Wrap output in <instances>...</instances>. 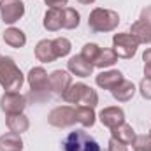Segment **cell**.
Instances as JSON below:
<instances>
[{"label":"cell","mask_w":151,"mask_h":151,"mask_svg":"<svg viewBox=\"0 0 151 151\" xmlns=\"http://www.w3.org/2000/svg\"><path fill=\"white\" fill-rule=\"evenodd\" d=\"M47 123L51 127H56V128H67V127L76 125L77 123V119H76V107H70V106L55 107L51 113L47 114Z\"/></svg>","instance_id":"obj_7"},{"label":"cell","mask_w":151,"mask_h":151,"mask_svg":"<svg viewBox=\"0 0 151 151\" xmlns=\"http://www.w3.org/2000/svg\"><path fill=\"white\" fill-rule=\"evenodd\" d=\"M25 14V4L21 0H0V16L5 25H14Z\"/></svg>","instance_id":"obj_9"},{"label":"cell","mask_w":151,"mask_h":151,"mask_svg":"<svg viewBox=\"0 0 151 151\" xmlns=\"http://www.w3.org/2000/svg\"><path fill=\"white\" fill-rule=\"evenodd\" d=\"M28 84H30V99H34V102H42V100L49 99V91H51L49 76L42 67L30 69Z\"/></svg>","instance_id":"obj_4"},{"label":"cell","mask_w":151,"mask_h":151,"mask_svg":"<svg viewBox=\"0 0 151 151\" xmlns=\"http://www.w3.org/2000/svg\"><path fill=\"white\" fill-rule=\"evenodd\" d=\"M23 139L19 134L7 132L0 135V151H23Z\"/></svg>","instance_id":"obj_19"},{"label":"cell","mask_w":151,"mask_h":151,"mask_svg":"<svg viewBox=\"0 0 151 151\" xmlns=\"http://www.w3.org/2000/svg\"><path fill=\"white\" fill-rule=\"evenodd\" d=\"M137 47H139V42L130 32L128 34H114L113 49L118 58H125V60L134 58L137 53Z\"/></svg>","instance_id":"obj_6"},{"label":"cell","mask_w":151,"mask_h":151,"mask_svg":"<svg viewBox=\"0 0 151 151\" xmlns=\"http://www.w3.org/2000/svg\"><path fill=\"white\" fill-rule=\"evenodd\" d=\"M100 49H102V47H99L97 44L88 42V44H84V46H83L81 56H83L84 60H88L90 63H93V67H95V62H97V58H99V55H100Z\"/></svg>","instance_id":"obj_26"},{"label":"cell","mask_w":151,"mask_h":151,"mask_svg":"<svg viewBox=\"0 0 151 151\" xmlns=\"http://www.w3.org/2000/svg\"><path fill=\"white\" fill-rule=\"evenodd\" d=\"M49 84H51V91H53L55 95L63 97L65 91H67V90L70 88V84H72V76H70L69 70H62V69L53 70V72L49 74Z\"/></svg>","instance_id":"obj_10"},{"label":"cell","mask_w":151,"mask_h":151,"mask_svg":"<svg viewBox=\"0 0 151 151\" xmlns=\"http://www.w3.org/2000/svg\"><path fill=\"white\" fill-rule=\"evenodd\" d=\"M79 23H81V16L76 9H72V7L62 9V28L74 30V28L79 27Z\"/></svg>","instance_id":"obj_22"},{"label":"cell","mask_w":151,"mask_h":151,"mask_svg":"<svg viewBox=\"0 0 151 151\" xmlns=\"http://www.w3.org/2000/svg\"><path fill=\"white\" fill-rule=\"evenodd\" d=\"M4 40L5 44H9L11 47H23L27 44V35L23 30L19 28H14V27H9L5 32H4Z\"/></svg>","instance_id":"obj_20"},{"label":"cell","mask_w":151,"mask_h":151,"mask_svg":"<svg viewBox=\"0 0 151 151\" xmlns=\"http://www.w3.org/2000/svg\"><path fill=\"white\" fill-rule=\"evenodd\" d=\"M5 125H7L9 132L19 134V135L30 128V121H28V118H27L23 113H21V114H11V116H7V118H5Z\"/></svg>","instance_id":"obj_18"},{"label":"cell","mask_w":151,"mask_h":151,"mask_svg":"<svg viewBox=\"0 0 151 151\" xmlns=\"http://www.w3.org/2000/svg\"><path fill=\"white\" fill-rule=\"evenodd\" d=\"M116 62H118V56H116L114 49L113 47H106V49H100V55H99V58L95 62V67L109 69V67H113Z\"/></svg>","instance_id":"obj_24"},{"label":"cell","mask_w":151,"mask_h":151,"mask_svg":"<svg viewBox=\"0 0 151 151\" xmlns=\"http://www.w3.org/2000/svg\"><path fill=\"white\" fill-rule=\"evenodd\" d=\"M132 148L134 151H151V135H135Z\"/></svg>","instance_id":"obj_27"},{"label":"cell","mask_w":151,"mask_h":151,"mask_svg":"<svg viewBox=\"0 0 151 151\" xmlns=\"http://www.w3.org/2000/svg\"><path fill=\"white\" fill-rule=\"evenodd\" d=\"M53 49H55V55H56V58H63V56H67L69 53H70V49H72V44H70V40L65 37H56L53 40Z\"/></svg>","instance_id":"obj_25"},{"label":"cell","mask_w":151,"mask_h":151,"mask_svg":"<svg viewBox=\"0 0 151 151\" xmlns=\"http://www.w3.org/2000/svg\"><path fill=\"white\" fill-rule=\"evenodd\" d=\"M79 4H83V5H90V4H93L95 0H77Z\"/></svg>","instance_id":"obj_33"},{"label":"cell","mask_w":151,"mask_h":151,"mask_svg":"<svg viewBox=\"0 0 151 151\" xmlns=\"http://www.w3.org/2000/svg\"><path fill=\"white\" fill-rule=\"evenodd\" d=\"M119 25V16L116 11L111 9H104V7H95L90 12L88 18V27L91 32L95 34H106V32H113Z\"/></svg>","instance_id":"obj_2"},{"label":"cell","mask_w":151,"mask_h":151,"mask_svg":"<svg viewBox=\"0 0 151 151\" xmlns=\"http://www.w3.org/2000/svg\"><path fill=\"white\" fill-rule=\"evenodd\" d=\"M130 34L137 39L139 44H150L151 42V25L146 19L141 18V19H137V21L132 25Z\"/></svg>","instance_id":"obj_15"},{"label":"cell","mask_w":151,"mask_h":151,"mask_svg":"<svg viewBox=\"0 0 151 151\" xmlns=\"http://www.w3.org/2000/svg\"><path fill=\"white\" fill-rule=\"evenodd\" d=\"M35 58L42 63H51L56 60V55L53 49V40H47V39L39 40L35 46Z\"/></svg>","instance_id":"obj_14"},{"label":"cell","mask_w":151,"mask_h":151,"mask_svg":"<svg viewBox=\"0 0 151 151\" xmlns=\"http://www.w3.org/2000/svg\"><path fill=\"white\" fill-rule=\"evenodd\" d=\"M111 137L128 146V144H132L134 139H135V130L132 128V125H128V123H121V125H118V127L111 128Z\"/></svg>","instance_id":"obj_17"},{"label":"cell","mask_w":151,"mask_h":151,"mask_svg":"<svg viewBox=\"0 0 151 151\" xmlns=\"http://www.w3.org/2000/svg\"><path fill=\"white\" fill-rule=\"evenodd\" d=\"M150 135H151V130H150Z\"/></svg>","instance_id":"obj_34"},{"label":"cell","mask_w":151,"mask_h":151,"mask_svg":"<svg viewBox=\"0 0 151 151\" xmlns=\"http://www.w3.org/2000/svg\"><path fill=\"white\" fill-rule=\"evenodd\" d=\"M99 119H100V123H102L104 127L114 128V127L125 123V113H123V109L118 107V106L104 107V109L100 111V114H99Z\"/></svg>","instance_id":"obj_11"},{"label":"cell","mask_w":151,"mask_h":151,"mask_svg":"<svg viewBox=\"0 0 151 151\" xmlns=\"http://www.w3.org/2000/svg\"><path fill=\"white\" fill-rule=\"evenodd\" d=\"M111 93H113L114 100H118V102H128V100H132V97L135 95V84H134L132 81L123 79L116 88L111 90Z\"/></svg>","instance_id":"obj_16"},{"label":"cell","mask_w":151,"mask_h":151,"mask_svg":"<svg viewBox=\"0 0 151 151\" xmlns=\"http://www.w3.org/2000/svg\"><path fill=\"white\" fill-rule=\"evenodd\" d=\"M46 5H49V9H65L69 0H44Z\"/></svg>","instance_id":"obj_31"},{"label":"cell","mask_w":151,"mask_h":151,"mask_svg":"<svg viewBox=\"0 0 151 151\" xmlns=\"http://www.w3.org/2000/svg\"><path fill=\"white\" fill-rule=\"evenodd\" d=\"M42 25L47 32H58L62 28V9H49L44 14Z\"/></svg>","instance_id":"obj_21"},{"label":"cell","mask_w":151,"mask_h":151,"mask_svg":"<svg viewBox=\"0 0 151 151\" xmlns=\"http://www.w3.org/2000/svg\"><path fill=\"white\" fill-rule=\"evenodd\" d=\"M76 119L77 123H81L83 127H93L97 121V114L93 111V107H86V106H77L76 107Z\"/></svg>","instance_id":"obj_23"},{"label":"cell","mask_w":151,"mask_h":151,"mask_svg":"<svg viewBox=\"0 0 151 151\" xmlns=\"http://www.w3.org/2000/svg\"><path fill=\"white\" fill-rule=\"evenodd\" d=\"M27 107V97L19 91H5L0 99V109L7 116L11 114H21Z\"/></svg>","instance_id":"obj_8"},{"label":"cell","mask_w":151,"mask_h":151,"mask_svg":"<svg viewBox=\"0 0 151 151\" xmlns=\"http://www.w3.org/2000/svg\"><path fill=\"white\" fill-rule=\"evenodd\" d=\"M63 151H102V148L88 132L76 130L63 139Z\"/></svg>","instance_id":"obj_5"},{"label":"cell","mask_w":151,"mask_h":151,"mask_svg":"<svg viewBox=\"0 0 151 151\" xmlns=\"http://www.w3.org/2000/svg\"><path fill=\"white\" fill-rule=\"evenodd\" d=\"M141 18H142V19H146V21L151 25V5H148L146 9H142V12H141Z\"/></svg>","instance_id":"obj_32"},{"label":"cell","mask_w":151,"mask_h":151,"mask_svg":"<svg viewBox=\"0 0 151 151\" xmlns=\"http://www.w3.org/2000/svg\"><path fill=\"white\" fill-rule=\"evenodd\" d=\"M67 69H69L70 74L77 76V77H90L95 67H93V63H90L88 60H84L81 55H76L72 58H69Z\"/></svg>","instance_id":"obj_12"},{"label":"cell","mask_w":151,"mask_h":151,"mask_svg":"<svg viewBox=\"0 0 151 151\" xmlns=\"http://www.w3.org/2000/svg\"><path fill=\"white\" fill-rule=\"evenodd\" d=\"M139 91L142 95V99L151 100V77H144L139 84Z\"/></svg>","instance_id":"obj_28"},{"label":"cell","mask_w":151,"mask_h":151,"mask_svg":"<svg viewBox=\"0 0 151 151\" xmlns=\"http://www.w3.org/2000/svg\"><path fill=\"white\" fill-rule=\"evenodd\" d=\"M67 104H77V106H86V107H97L99 104V95L93 88H90L84 83H76L70 84V88L65 91L62 97Z\"/></svg>","instance_id":"obj_3"},{"label":"cell","mask_w":151,"mask_h":151,"mask_svg":"<svg viewBox=\"0 0 151 151\" xmlns=\"http://www.w3.org/2000/svg\"><path fill=\"white\" fill-rule=\"evenodd\" d=\"M107 151H128V148H127V144H123V142H119V141L111 137V141L107 144Z\"/></svg>","instance_id":"obj_30"},{"label":"cell","mask_w":151,"mask_h":151,"mask_svg":"<svg viewBox=\"0 0 151 151\" xmlns=\"http://www.w3.org/2000/svg\"><path fill=\"white\" fill-rule=\"evenodd\" d=\"M142 60H144V76L146 77H151V49H146L144 51Z\"/></svg>","instance_id":"obj_29"},{"label":"cell","mask_w":151,"mask_h":151,"mask_svg":"<svg viewBox=\"0 0 151 151\" xmlns=\"http://www.w3.org/2000/svg\"><path fill=\"white\" fill-rule=\"evenodd\" d=\"M125 77L123 74L119 72V70H104V72H100V74L95 77V83H97V86H100L102 90H113L116 88L121 81H123Z\"/></svg>","instance_id":"obj_13"},{"label":"cell","mask_w":151,"mask_h":151,"mask_svg":"<svg viewBox=\"0 0 151 151\" xmlns=\"http://www.w3.org/2000/svg\"><path fill=\"white\" fill-rule=\"evenodd\" d=\"M25 76L11 56H0V86L5 91H19Z\"/></svg>","instance_id":"obj_1"}]
</instances>
